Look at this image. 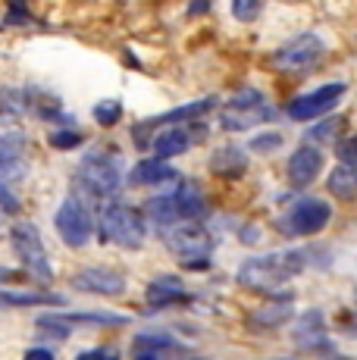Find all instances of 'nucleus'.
I'll return each mask as SVG.
<instances>
[{
  "mask_svg": "<svg viewBox=\"0 0 357 360\" xmlns=\"http://www.w3.org/2000/svg\"><path fill=\"white\" fill-rule=\"evenodd\" d=\"M304 269V254L285 251V254H266V257L245 260L238 269V282L254 292H279L288 279Z\"/></svg>",
  "mask_w": 357,
  "mask_h": 360,
  "instance_id": "obj_1",
  "label": "nucleus"
},
{
  "mask_svg": "<svg viewBox=\"0 0 357 360\" xmlns=\"http://www.w3.org/2000/svg\"><path fill=\"white\" fill-rule=\"evenodd\" d=\"M163 245L182 260V266L188 269H204L207 266V257L214 251V238L204 226L191 223V219H182V223H173L163 229Z\"/></svg>",
  "mask_w": 357,
  "mask_h": 360,
  "instance_id": "obj_2",
  "label": "nucleus"
},
{
  "mask_svg": "<svg viewBox=\"0 0 357 360\" xmlns=\"http://www.w3.org/2000/svg\"><path fill=\"white\" fill-rule=\"evenodd\" d=\"M75 185H79V191H85L94 200L113 198L122 188V166L116 157L100 154V150L88 154L85 160L75 166Z\"/></svg>",
  "mask_w": 357,
  "mask_h": 360,
  "instance_id": "obj_3",
  "label": "nucleus"
},
{
  "mask_svg": "<svg viewBox=\"0 0 357 360\" xmlns=\"http://www.w3.org/2000/svg\"><path fill=\"white\" fill-rule=\"evenodd\" d=\"M100 232H104V238L113 241L116 248L135 251V248L144 245L148 226H144V217L135 210V207H129V204H110V207L100 210Z\"/></svg>",
  "mask_w": 357,
  "mask_h": 360,
  "instance_id": "obj_4",
  "label": "nucleus"
},
{
  "mask_svg": "<svg viewBox=\"0 0 357 360\" xmlns=\"http://www.w3.org/2000/svg\"><path fill=\"white\" fill-rule=\"evenodd\" d=\"M10 241L16 248V257L22 263V269L38 282H53V269H51V257L44 251V241H41L38 229L32 223H16L10 229Z\"/></svg>",
  "mask_w": 357,
  "mask_h": 360,
  "instance_id": "obj_5",
  "label": "nucleus"
},
{
  "mask_svg": "<svg viewBox=\"0 0 357 360\" xmlns=\"http://www.w3.org/2000/svg\"><path fill=\"white\" fill-rule=\"evenodd\" d=\"M273 116L276 113L264 103L260 91L245 88V91H238L235 98L229 101V107L219 113V126H223L226 131H245V129L260 126V122H270Z\"/></svg>",
  "mask_w": 357,
  "mask_h": 360,
  "instance_id": "obj_6",
  "label": "nucleus"
},
{
  "mask_svg": "<svg viewBox=\"0 0 357 360\" xmlns=\"http://www.w3.org/2000/svg\"><path fill=\"white\" fill-rule=\"evenodd\" d=\"M57 232L63 238V245L70 248H85L94 235V223H91V213L82 207L79 198H66L57 210Z\"/></svg>",
  "mask_w": 357,
  "mask_h": 360,
  "instance_id": "obj_7",
  "label": "nucleus"
},
{
  "mask_svg": "<svg viewBox=\"0 0 357 360\" xmlns=\"http://www.w3.org/2000/svg\"><path fill=\"white\" fill-rule=\"evenodd\" d=\"M326 223H329V204L311 198L288 210V217L283 219V229L288 235H317Z\"/></svg>",
  "mask_w": 357,
  "mask_h": 360,
  "instance_id": "obj_8",
  "label": "nucleus"
},
{
  "mask_svg": "<svg viewBox=\"0 0 357 360\" xmlns=\"http://www.w3.org/2000/svg\"><path fill=\"white\" fill-rule=\"evenodd\" d=\"M342 94H345V85H342V82L323 85L313 94H304V98H298V101L288 103V116H292V120H298V122L317 120V116H323L326 110H332L335 103L342 101Z\"/></svg>",
  "mask_w": 357,
  "mask_h": 360,
  "instance_id": "obj_9",
  "label": "nucleus"
},
{
  "mask_svg": "<svg viewBox=\"0 0 357 360\" xmlns=\"http://www.w3.org/2000/svg\"><path fill=\"white\" fill-rule=\"evenodd\" d=\"M72 288L75 292H88V295L116 297V295L126 292V276L110 269V266H88V269H82V273L72 276Z\"/></svg>",
  "mask_w": 357,
  "mask_h": 360,
  "instance_id": "obj_10",
  "label": "nucleus"
},
{
  "mask_svg": "<svg viewBox=\"0 0 357 360\" xmlns=\"http://www.w3.org/2000/svg\"><path fill=\"white\" fill-rule=\"evenodd\" d=\"M323 53V41L317 34H301L292 44H285L283 51L276 53V66L285 69V72H301V69H311L320 60Z\"/></svg>",
  "mask_w": 357,
  "mask_h": 360,
  "instance_id": "obj_11",
  "label": "nucleus"
},
{
  "mask_svg": "<svg viewBox=\"0 0 357 360\" xmlns=\"http://www.w3.org/2000/svg\"><path fill=\"white\" fill-rule=\"evenodd\" d=\"M320 169H323V157H320L317 148H311V144L298 148L292 154V160H288V179H292L294 188H307V185L320 176Z\"/></svg>",
  "mask_w": 357,
  "mask_h": 360,
  "instance_id": "obj_12",
  "label": "nucleus"
},
{
  "mask_svg": "<svg viewBox=\"0 0 357 360\" xmlns=\"http://www.w3.org/2000/svg\"><path fill=\"white\" fill-rule=\"evenodd\" d=\"M144 301H148L150 310H163V307H169V304H185L188 301V292H185V285L178 279H173V276H160V279H154L148 285Z\"/></svg>",
  "mask_w": 357,
  "mask_h": 360,
  "instance_id": "obj_13",
  "label": "nucleus"
},
{
  "mask_svg": "<svg viewBox=\"0 0 357 360\" xmlns=\"http://www.w3.org/2000/svg\"><path fill=\"white\" fill-rule=\"evenodd\" d=\"M25 172V138L0 135V179H19Z\"/></svg>",
  "mask_w": 357,
  "mask_h": 360,
  "instance_id": "obj_14",
  "label": "nucleus"
},
{
  "mask_svg": "<svg viewBox=\"0 0 357 360\" xmlns=\"http://www.w3.org/2000/svg\"><path fill=\"white\" fill-rule=\"evenodd\" d=\"M182 345L173 335H163V332H144L132 342V354L135 357H163V354H182Z\"/></svg>",
  "mask_w": 357,
  "mask_h": 360,
  "instance_id": "obj_15",
  "label": "nucleus"
},
{
  "mask_svg": "<svg viewBox=\"0 0 357 360\" xmlns=\"http://www.w3.org/2000/svg\"><path fill=\"white\" fill-rule=\"evenodd\" d=\"M178 179V172L169 166L163 157H150V160H138V166L132 169L129 182L132 185H163V182H173Z\"/></svg>",
  "mask_w": 357,
  "mask_h": 360,
  "instance_id": "obj_16",
  "label": "nucleus"
},
{
  "mask_svg": "<svg viewBox=\"0 0 357 360\" xmlns=\"http://www.w3.org/2000/svg\"><path fill=\"white\" fill-rule=\"evenodd\" d=\"M188 148H191V135H188V129L173 126V129H163L160 135L154 138V154H157V157H163V160L185 154Z\"/></svg>",
  "mask_w": 357,
  "mask_h": 360,
  "instance_id": "obj_17",
  "label": "nucleus"
},
{
  "mask_svg": "<svg viewBox=\"0 0 357 360\" xmlns=\"http://www.w3.org/2000/svg\"><path fill=\"white\" fill-rule=\"evenodd\" d=\"M176 204L182 210V219H197L207 213V198L197 188V182H182L176 188Z\"/></svg>",
  "mask_w": 357,
  "mask_h": 360,
  "instance_id": "obj_18",
  "label": "nucleus"
},
{
  "mask_svg": "<svg viewBox=\"0 0 357 360\" xmlns=\"http://www.w3.org/2000/svg\"><path fill=\"white\" fill-rule=\"evenodd\" d=\"M329 191L339 200H357V166L354 163L335 166L332 176H329Z\"/></svg>",
  "mask_w": 357,
  "mask_h": 360,
  "instance_id": "obj_19",
  "label": "nucleus"
},
{
  "mask_svg": "<svg viewBox=\"0 0 357 360\" xmlns=\"http://www.w3.org/2000/svg\"><path fill=\"white\" fill-rule=\"evenodd\" d=\"M210 169L216 172V176H242L245 169H248V160H245V150L238 148H219L214 157H210Z\"/></svg>",
  "mask_w": 357,
  "mask_h": 360,
  "instance_id": "obj_20",
  "label": "nucleus"
},
{
  "mask_svg": "<svg viewBox=\"0 0 357 360\" xmlns=\"http://www.w3.org/2000/svg\"><path fill=\"white\" fill-rule=\"evenodd\" d=\"M144 213H148V219H154L157 226H173V223H182V210H178L176 204V195H167V198H154L144 204Z\"/></svg>",
  "mask_w": 357,
  "mask_h": 360,
  "instance_id": "obj_21",
  "label": "nucleus"
},
{
  "mask_svg": "<svg viewBox=\"0 0 357 360\" xmlns=\"http://www.w3.org/2000/svg\"><path fill=\"white\" fill-rule=\"evenodd\" d=\"M63 307V297L60 295H32V292H0V307Z\"/></svg>",
  "mask_w": 357,
  "mask_h": 360,
  "instance_id": "obj_22",
  "label": "nucleus"
},
{
  "mask_svg": "<svg viewBox=\"0 0 357 360\" xmlns=\"http://www.w3.org/2000/svg\"><path fill=\"white\" fill-rule=\"evenodd\" d=\"M214 98H207V101H197V103H188V107H178L173 110V113H163V116H157V120H150L148 126H178V122H185V120H195V116H201V113H207L210 107H214Z\"/></svg>",
  "mask_w": 357,
  "mask_h": 360,
  "instance_id": "obj_23",
  "label": "nucleus"
},
{
  "mask_svg": "<svg viewBox=\"0 0 357 360\" xmlns=\"http://www.w3.org/2000/svg\"><path fill=\"white\" fill-rule=\"evenodd\" d=\"M29 91H19V88H0V116H10L19 120L22 113H29Z\"/></svg>",
  "mask_w": 357,
  "mask_h": 360,
  "instance_id": "obj_24",
  "label": "nucleus"
},
{
  "mask_svg": "<svg viewBox=\"0 0 357 360\" xmlns=\"http://www.w3.org/2000/svg\"><path fill=\"white\" fill-rule=\"evenodd\" d=\"M288 316H292V304H288V301H279V304H270V307L257 310V314L251 316V323H254V326L270 329V326H283Z\"/></svg>",
  "mask_w": 357,
  "mask_h": 360,
  "instance_id": "obj_25",
  "label": "nucleus"
},
{
  "mask_svg": "<svg viewBox=\"0 0 357 360\" xmlns=\"http://www.w3.org/2000/svg\"><path fill=\"white\" fill-rule=\"evenodd\" d=\"M122 120V103L119 101H100V103H94V122L98 126H116V122Z\"/></svg>",
  "mask_w": 357,
  "mask_h": 360,
  "instance_id": "obj_26",
  "label": "nucleus"
},
{
  "mask_svg": "<svg viewBox=\"0 0 357 360\" xmlns=\"http://www.w3.org/2000/svg\"><path fill=\"white\" fill-rule=\"evenodd\" d=\"M47 141H51L57 150H72V148H79V144L85 141V135H82L79 129H63V131H53Z\"/></svg>",
  "mask_w": 357,
  "mask_h": 360,
  "instance_id": "obj_27",
  "label": "nucleus"
},
{
  "mask_svg": "<svg viewBox=\"0 0 357 360\" xmlns=\"http://www.w3.org/2000/svg\"><path fill=\"white\" fill-rule=\"evenodd\" d=\"M260 13V0H232V16L238 22H254Z\"/></svg>",
  "mask_w": 357,
  "mask_h": 360,
  "instance_id": "obj_28",
  "label": "nucleus"
},
{
  "mask_svg": "<svg viewBox=\"0 0 357 360\" xmlns=\"http://www.w3.org/2000/svg\"><path fill=\"white\" fill-rule=\"evenodd\" d=\"M0 210H4L6 217H16V213L22 210V204H19V198L13 195V191L6 188L4 182H0Z\"/></svg>",
  "mask_w": 357,
  "mask_h": 360,
  "instance_id": "obj_29",
  "label": "nucleus"
},
{
  "mask_svg": "<svg viewBox=\"0 0 357 360\" xmlns=\"http://www.w3.org/2000/svg\"><path fill=\"white\" fill-rule=\"evenodd\" d=\"M342 129V120H326L323 126H313L311 129V138L313 141H329V138H335V131Z\"/></svg>",
  "mask_w": 357,
  "mask_h": 360,
  "instance_id": "obj_30",
  "label": "nucleus"
},
{
  "mask_svg": "<svg viewBox=\"0 0 357 360\" xmlns=\"http://www.w3.org/2000/svg\"><path fill=\"white\" fill-rule=\"evenodd\" d=\"M279 144H283V138L279 135H260L251 141V150H276Z\"/></svg>",
  "mask_w": 357,
  "mask_h": 360,
  "instance_id": "obj_31",
  "label": "nucleus"
},
{
  "mask_svg": "<svg viewBox=\"0 0 357 360\" xmlns=\"http://www.w3.org/2000/svg\"><path fill=\"white\" fill-rule=\"evenodd\" d=\"M339 157L345 163H354L357 166V138H348V141L339 144Z\"/></svg>",
  "mask_w": 357,
  "mask_h": 360,
  "instance_id": "obj_32",
  "label": "nucleus"
},
{
  "mask_svg": "<svg viewBox=\"0 0 357 360\" xmlns=\"http://www.w3.org/2000/svg\"><path fill=\"white\" fill-rule=\"evenodd\" d=\"M25 357H47V360H51V357H53V351H51V348H32Z\"/></svg>",
  "mask_w": 357,
  "mask_h": 360,
  "instance_id": "obj_33",
  "label": "nucleus"
},
{
  "mask_svg": "<svg viewBox=\"0 0 357 360\" xmlns=\"http://www.w3.org/2000/svg\"><path fill=\"white\" fill-rule=\"evenodd\" d=\"M79 357H110V351H104V348H94V351H82Z\"/></svg>",
  "mask_w": 357,
  "mask_h": 360,
  "instance_id": "obj_34",
  "label": "nucleus"
},
{
  "mask_svg": "<svg viewBox=\"0 0 357 360\" xmlns=\"http://www.w3.org/2000/svg\"><path fill=\"white\" fill-rule=\"evenodd\" d=\"M10 279H16V273L13 269H0V282H10Z\"/></svg>",
  "mask_w": 357,
  "mask_h": 360,
  "instance_id": "obj_35",
  "label": "nucleus"
},
{
  "mask_svg": "<svg viewBox=\"0 0 357 360\" xmlns=\"http://www.w3.org/2000/svg\"><path fill=\"white\" fill-rule=\"evenodd\" d=\"M204 6H207V0H195V4H191V13H204Z\"/></svg>",
  "mask_w": 357,
  "mask_h": 360,
  "instance_id": "obj_36",
  "label": "nucleus"
},
{
  "mask_svg": "<svg viewBox=\"0 0 357 360\" xmlns=\"http://www.w3.org/2000/svg\"><path fill=\"white\" fill-rule=\"evenodd\" d=\"M4 219H6V213H4V210H0V226H4Z\"/></svg>",
  "mask_w": 357,
  "mask_h": 360,
  "instance_id": "obj_37",
  "label": "nucleus"
}]
</instances>
